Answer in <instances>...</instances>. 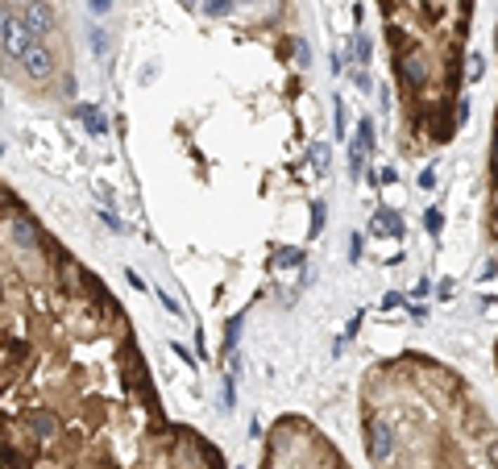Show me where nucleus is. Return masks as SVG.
Returning <instances> with one entry per match:
<instances>
[{"instance_id":"39448f33","label":"nucleus","mask_w":498,"mask_h":469,"mask_svg":"<svg viewBox=\"0 0 498 469\" xmlns=\"http://www.w3.org/2000/svg\"><path fill=\"white\" fill-rule=\"evenodd\" d=\"M490 225L498 241V133H494V158H490Z\"/></svg>"},{"instance_id":"9b49d317","label":"nucleus","mask_w":498,"mask_h":469,"mask_svg":"<svg viewBox=\"0 0 498 469\" xmlns=\"http://www.w3.org/2000/svg\"><path fill=\"white\" fill-rule=\"evenodd\" d=\"M91 46L100 50V54L108 50V38H104V29H91Z\"/></svg>"},{"instance_id":"0eeeda50","label":"nucleus","mask_w":498,"mask_h":469,"mask_svg":"<svg viewBox=\"0 0 498 469\" xmlns=\"http://www.w3.org/2000/svg\"><path fill=\"white\" fill-rule=\"evenodd\" d=\"M79 117H84V121H88V129H91V133H96V138H100V133H104V117H100V112H96V104H79Z\"/></svg>"},{"instance_id":"1a4fd4ad","label":"nucleus","mask_w":498,"mask_h":469,"mask_svg":"<svg viewBox=\"0 0 498 469\" xmlns=\"http://www.w3.org/2000/svg\"><path fill=\"white\" fill-rule=\"evenodd\" d=\"M312 166H316V175L328 171V145H316V150H312Z\"/></svg>"},{"instance_id":"423d86ee","label":"nucleus","mask_w":498,"mask_h":469,"mask_svg":"<svg viewBox=\"0 0 498 469\" xmlns=\"http://www.w3.org/2000/svg\"><path fill=\"white\" fill-rule=\"evenodd\" d=\"M365 154H369V150H365L362 141H353V145H349V175H353V179H362V171H365Z\"/></svg>"},{"instance_id":"4468645a","label":"nucleus","mask_w":498,"mask_h":469,"mask_svg":"<svg viewBox=\"0 0 498 469\" xmlns=\"http://www.w3.org/2000/svg\"><path fill=\"white\" fill-rule=\"evenodd\" d=\"M91 13H108V0H91Z\"/></svg>"},{"instance_id":"20e7f679","label":"nucleus","mask_w":498,"mask_h":469,"mask_svg":"<svg viewBox=\"0 0 498 469\" xmlns=\"http://www.w3.org/2000/svg\"><path fill=\"white\" fill-rule=\"evenodd\" d=\"M374 233H378V237H382V233L399 237V233H403V220H399L391 208H378V212H374Z\"/></svg>"},{"instance_id":"f257e3e1","label":"nucleus","mask_w":498,"mask_h":469,"mask_svg":"<svg viewBox=\"0 0 498 469\" xmlns=\"http://www.w3.org/2000/svg\"><path fill=\"white\" fill-rule=\"evenodd\" d=\"M391 29V62L403 92V121L419 145H445L453 138L465 100L461 50L473 0H378Z\"/></svg>"},{"instance_id":"f03ea898","label":"nucleus","mask_w":498,"mask_h":469,"mask_svg":"<svg viewBox=\"0 0 498 469\" xmlns=\"http://www.w3.org/2000/svg\"><path fill=\"white\" fill-rule=\"evenodd\" d=\"M17 62L25 67V75H30V79H46V75L54 71V58H50L46 42H34V46H30L21 58H17Z\"/></svg>"},{"instance_id":"f8f14e48","label":"nucleus","mask_w":498,"mask_h":469,"mask_svg":"<svg viewBox=\"0 0 498 469\" xmlns=\"http://www.w3.org/2000/svg\"><path fill=\"white\" fill-rule=\"evenodd\" d=\"M278 262H303V249H282Z\"/></svg>"},{"instance_id":"ddd939ff","label":"nucleus","mask_w":498,"mask_h":469,"mask_svg":"<svg viewBox=\"0 0 498 469\" xmlns=\"http://www.w3.org/2000/svg\"><path fill=\"white\" fill-rule=\"evenodd\" d=\"M320 225H324V204H316V212H312V233H320Z\"/></svg>"},{"instance_id":"6e6552de","label":"nucleus","mask_w":498,"mask_h":469,"mask_svg":"<svg viewBox=\"0 0 498 469\" xmlns=\"http://www.w3.org/2000/svg\"><path fill=\"white\" fill-rule=\"evenodd\" d=\"M353 141H362L365 150H374V121H369V117L358 125V138H353Z\"/></svg>"},{"instance_id":"7ed1b4c3","label":"nucleus","mask_w":498,"mask_h":469,"mask_svg":"<svg viewBox=\"0 0 498 469\" xmlns=\"http://www.w3.org/2000/svg\"><path fill=\"white\" fill-rule=\"evenodd\" d=\"M21 17H25V25L34 29V38H38V42H46V34H50V25H54V13H50V0H30Z\"/></svg>"},{"instance_id":"9d476101","label":"nucleus","mask_w":498,"mask_h":469,"mask_svg":"<svg viewBox=\"0 0 498 469\" xmlns=\"http://www.w3.org/2000/svg\"><path fill=\"white\" fill-rule=\"evenodd\" d=\"M228 8H232V0H208V13L212 17H225Z\"/></svg>"}]
</instances>
